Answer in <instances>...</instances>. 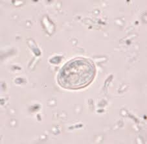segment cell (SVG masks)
I'll return each instance as SVG.
<instances>
[{"mask_svg": "<svg viewBox=\"0 0 147 144\" xmlns=\"http://www.w3.org/2000/svg\"><path fill=\"white\" fill-rule=\"evenodd\" d=\"M81 61L82 59L73 60L62 68L59 80L63 87L65 85L68 88H77L85 87L92 81L95 74L94 66L90 64L78 74Z\"/></svg>", "mask_w": 147, "mask_h": 144, "instance_id": "obj_1", "label": "cell"}]
</instances>
